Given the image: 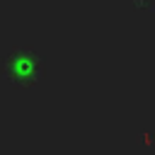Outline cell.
<instances>
[{
	"instance_id": "obj_2",
	"label": "cell",
	"mask_w": 155,
	"mask_h": 155,
	"mask_svg": "<svg viewBox=\"0 0 155 155\" xmlns=\"http://www.w3.org/2000/svg\"><path fill=\"white\" fill-rule=\"evenodd\" d=\"M133 7H136V10H150V12H155V5H150L148 0H136Z\"/></svg>"
},
{
	"instance_id": "obj_3",
	"label": "cell",
	"mask_w": 155,
	"mask_h": 155,
	"mask_svg": "<svg viewBox=\"0 0 155 155\" xmlns=\"http://www.w3.org/2000/svg\"><path fill=\"white\" fill-rule=\"evenodd\" d=\"M143 136H145V138H143L145 145H155V136H153V133H143Z\"/></svg>"
},
{
	"instance_id": "obj_1",
	"label": "cell",
	"mask_w": 155,
	"mask_h": 155,
	"mask_svg": "<svg viewBox=\"0 0 155 155\" xmlns=\"http://www.w3.org/2000/svg\"><path fill=\"white\" fill-rule=\"evenodd\" d=\"M46 68L44 53H39L31 46H17L5 56L2 63V75L12 87H34L41 82Z\"/></svg>"
}]
</instances>
